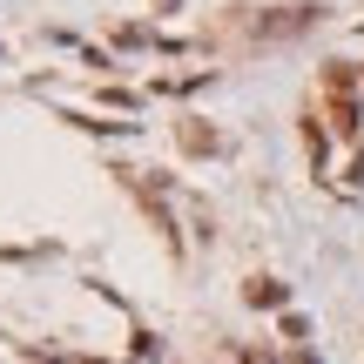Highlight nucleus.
<instances>
[{
  "label": "nucleus",
  "instance_id": "nucleus-1",
  "mask_svg": "<svg viewBox=\"0 0 364 364\" xmlns=\"http://www.w3.org/2000/svg\"><path fill=\"white\" fill-rule=\"evenodd\" d=\"M331 88V122H338V135H358V102H351V68H331L324 75Z\"/></svg>",
  "mask_w": 364,
  "mask_h": 364
},
{
  "label": "nucleus",
  "instance_id": "nucleus-2",
  "mask_svg": "<svg viewBox=\"0 0 364 364\" xmlns=\"http://www.w3.org/2000/svg\"><path fill=\"white\" fill-rule=\"evenodd\" d=\"M250 304H284V284H263L257 277V284H250Z\"/></svg>",
  "mask_w": 364,
  "mask_h": 364
}]
</instances>
